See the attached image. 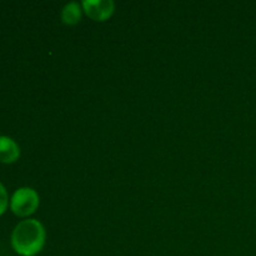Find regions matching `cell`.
<instances>
[{
	"label": "cell",
	"mask_w": 256,
	"mask_h": 256,
	"mask_svg": "<svg viewBox=\"0 0 256 256\" xmlns=\"http://www.w3.org/2000/svg\"><path fill=\"white\" fill-rule=\"evenodd\" d=\"M19 155L20 149L14 140L8 136H0V162H14Z\"/></svg>",
	"instance_id": "277c9868"
},
{
	"label": "cell",
	"mask_w": 256,
	"mask_h": 256,
	"mask_svg": "<svg viewBox=\"0 0 256 256\" xmlns=\"http://www.w3.org/2000/svg\"><path fill=\"white\" fill-rule=\"evenodd\" d=\"M8 206V194L6 190H5L4 185L0 182V215L6 210Z\"/></svg>",
	"instance_id": "8992f818"
},
{
	"label": "cell",
	"mask_w": 256,
	"mask_h": 256,
	"mask_svg": "<svg viewBox=\"0 0 256 256\" xmlns=\"http://www.w3.org/2000/svg\"><path fill=\"white\" fill-rule=\"evenodd\" d=\"M39 206V195L32 188H20L10 200L12 212L18 216H29Z\"/></svg>",
	"instance_id": "7a4b0ae2"
},
{
	"label": "cell",
	"mask_w": 256,
	"mask_h": 256,
	"mask_svg": "<svg viewBox=\"0 0 256 256\" xmlns=\"http://www.w3.org/2000/svg\"><path fill=\"white\" fill-rule=\"evenodd\" d=\"M82 4L79 2H69V4L65 5L62 8V22L68 25H74L76 24L82 18Z\"/></svg>",
	"instance_id": "5b68a950"
},
{
	"label": "cell",
	"mask_w": 256,
	"mask_h": 256,
	"mask_svg": "<svg viewBox=\"0 0 256 256\" xmlns=\"http://www.w3.org/2000/svg\"><path fill=\"white\" fill-rule=\"evenodd\" d=\"M45 236V229L39 220H22L12 230V249L22 256H34L44 248Z\"/></svg>",
	"instance_id": "6da1fadb"
},
{
	"label": "cell",
	"mask_w": 256,
	"mask_h": 256,
	"mask_svg": "<svg viewBox=\"0 0 256 256\" xmlns=\"http://www.w3.org/2000/svg\"><path fill=\"white\" fill-rule=\"evenodd\" d=\"M82 6L85 14L95 22H105L115 10V4L112 0H84Z\"/></svg>",
	"instance_id": "3957f363"
}]
</instances>
